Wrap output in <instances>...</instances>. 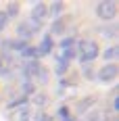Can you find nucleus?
Segmentation results:
<instances>
[{
  "label": "nucleus",
  "mask_w": 119,
  "mask_h": 121,
  "mask_svg": "<svg viewBox=\"0 0 119 121\" xmlns=\"http://www.w3.org/2000/svg\"><path fill=\"white\" fill-rule=\"evenodd\" d=\"M34 104H36V107H44V104H46V94H42V92L34 94Z\"/></svg>",
  "instance_id": "f8f14e48"
},
{
  "label": "nucleus",
  "mask_w": 119,
  "mask_h": 121,
  "mask_svg": "<svg viewBox=\"0 0 119 121\" xmlns=\"http://www.w3.org/2000/svg\"><path fill=\"white\" fill-rule=\"evenodd\" d=\"M13 121H34V113L23 107V109H19L17 113H15V119Z\"/></svg>",
  "instance_id": "0eeeda50"
},
{
  "label": "nucleus",
  "mask_w": 119,
  "mask_h": 121,
  "mask_svg": "<svg viewBox=\"0 0 119 121\" xmlns=\"http://www.w3.org/2000/svg\"><path fill=\"white\" fill-rule=\"evenodd\" d=\"M40 69H42V65H40L36 59L25 63V73H27V75H38V73H40Z\"/></svg>",
  "instance_id": "6e6552de"
},
{
  "label": "nucleus",
  "mask_w": 119,
  "mask_h": 121,
  "mask_svg": "<svg viewBox=\"0 0 119 121\" xmlns=\"http://www.w3.org/2000/svg\"><path fill=\"white\" fill-rule=\"evenodd\" d=\"M50 29H52V34H63V31H65V19L57 17V19L52 21V25H50Z\"/></svg>",
  "instance_id": "1a4fd4ad"
},
{
  "label": "nucleus",
  "mask_w": 119,
  "mask_h": 121,
  "mask_svg": "<svg viewBox=\"0 0 119 121\" xmlns=\"http://www.w3.org/2000/svg\"><path fill=\"white\" fill-rule=\"evenodd\" d=\"M61 9H63V2H54V4L50 6V15H52V13H59Z\"/></svg>",
  "instance_id": "a211bd4d"
},
{
  "label": "nucleus",
  "mask_w": 119,
  "mask_h": 121,
  "mask_svg": "<svg viewBox=\"0 0 119 121\" xmlns=\"http://www.w3.org/2000/svg\"><path fill=\"white\" fill-rule=\"evenodd\" d=\"M46 17H48V6L44 4V2H38L36 6L31 9V23H36V25H42Z\"/></svg>",
  "instance_id": "20e7f679"
},
{
  "label": "nucleus",
  "mask_w": 119,
  "mask_h": 121,
  "mask_svg": "<svg viewBox=\"0 0 119 121\" xmlns=\"http://www.w3.org/2000/svg\"><path fill=\"white\" fill-rule=\"evenodd\" d=\"M90 104H94V98H92V96H86L82 102L77 104V109H79V111H86L88 107H90Z\"/></svg>",
  "instance_id": "ddd939ff"
},
{
  "label": "nucleus",
  "mask_w": 119,
  "mask_h": 121,
  "mask_svg": "<svg viewBox=\"0 0 119 121\" xmlns=\"http://www.w3.org/2000/svg\"><path fill=\"white\" fill-rule=\"evenodd\" d=\"M36 29H40V25L31 23V21H23V23L17 25V34H19V38H29Z\"/></svg>",
  "instance_id": "39448f33"
},
{
  "label": "nucleus",
  "mask_w": 119,
  "mask_h": 121,
  "mask_svg": "<svg viewBox=\"0 0 119 121\" xmlns=\"http://www.w3.org/2000/svg\"><path fill=\"white\" fill-rule=\"evenodd\" d=\"M61 46H63V50H71L73 48V38H63Z\"/></svg>",
  "instance_id": "dca6fc26"
},
{
  "label": "nucleus",
  "mask_w": 119,
  "mask_h": 121,
  "mask_svg": "<svg viewBox=\"0 0 119 121\" xmlns=\"http://www.w3.org/2000/svg\"><path fill=\"white\" fill-rule=\"evenodd\" d=\"M117 71H119V67L115 63H107L105 67L98 69V79H100V82H113V79L117 77Z\"/></svg>",
  "instance_id": "7ed1b4c3"
},
{
  "label": "nucleus",
  "mask_w": 119,
  "mask_h": 121,
  "mask_svg": "<svg viewBox=\"0 0 119 121\" xmlns=\"http://www.w3.org/2000/svg\"><path fill=\"white\" fill-rule=\"evenodd\" d=\"M40 121H52V117L46 115V113H42V115H40Z\"/></svg>",
  "instance_id": "6ab92c4d"
},
{
  "label": "nucleus",
  "mask_w": 119,
  "mask_h": 121,
  "mask_svg": "<svg viewBox=\"0 0 119 121\" xmlns=\"http://www.w3.org/2000/svg\"><path fill=\"white\" fill-rule=\"evenodd\" d=\"M98 54H100V48H98V44H96L94 40H84V42H79V46H77V56H79L82 63H90V60H94Z\"/></svg>",
  "instance_id": "f257e3e1"
},
{
  "label": "nucleus",
  "mask_w": 119,
  "mask_h": 121,
  "mask_svg": "<svg viewBox=\"0 0 119 121\" xmlns=\"http://www.w3.org/2000/svg\"><path fill=\"white\" fill-rule=\"evenodd\" d=\"M6 21H9V17L4 15V11H0V31L6 27Z\"/></svg>",
  "instance_id": "f3484780"
},
{
  "label": "nucleus",
  "mask_w": 119,
  "mask_h": 121,
  "mask_svg": "<svg viewBox=\"0 0 119 121\" xmlns=\"http://www.w3.org/2000/svg\"><path fill=\"white\" fill-rule=\"evenodd\" d=\"M52 46H54L52 38H50V36H44V40L36 46V50H38V54H48V52L52 50Z\"/></svg>",
  "instance_id": "423d86ee"
},
{
  "label": "nucleus",
  "mask_w": 119,
  "mask_h": 121,
  "mask_svg": "<svg viewBox=\"0 0 119 121\" xmlns=\"http://www.w3.org/2000/svg\"><path fill=\"white\" fill-rule=\"evenodd\" d=\"M4 15H6V17H17V15H19V4H17V2H9Z\"/></svg>",
  "instance_id": "9d476101"
},
{
  "label": "nucleus",
  "mask_w": 119,
  "mask_h": 121,
  "mask_svg": "<svg viewBox=\"0 0 119 121\" xmlns=\"http://www.w3.org/2000/svg\"><path fill=\"white\" fill-rule=\"evenodd\" d=\"M2 67H4V60H2V56H0V71H2Z\"/></svg>",
  "instance_id": "aec40b11"
},
{
  "label": "nucleus",
  "mask_w": 119,
  "mask_h": 121,
  "mask_svg": "<svg viewBox=\"0 0 119 121\" xmlns=\"http://www.w3.org/2000/svg\"><path fill=\"white\" fill-rule=\"evenodd\" d=\"M115 56H117V46H111V48H107L105 50V59H115Z\"/></svg>",
  "instance_id": "2eb2a0df"
},
{
  "label": "nucleus",
  "mask_w": 119,
  "mask_h": 121,
  "mask_svg": "<svg viewBox=\"0 0 119 121\" xmlns=\"http://www.w3.org/2000/svg\"><path fill=\"white\" fill-rule=\"evenodd\" d=\"M96 15L100 17V19H113L115 15H117V2L115 0H100L98 2V6H96Z\"/></svg>",
  "instance_id": "f03ea898"
},
{
  "label": "nucleus",
  "mask_w": 119,
  "mask_h": 121,
  "mask_svg": "<svg viewBox=\"0 0 119 121\" xmlns=\"http://www.w3.org/2000/svg\"><path fill=\"white\" fill-rule=\"evenodd\" d=\"M67 69H69V60L61 56V59L57 60V73H61V75H63V73L67 71Z\"/></svg>",
  "instance_id": "9b49d317"
},
{
  "label": "nucleus",
  "mask_w": 119,
  "mask_h": 121,
  "mask_svg": "<svg viewBox=\"0 0 119 121\" xmlns=\"http://www.w3.org/2000/svg\"><path fill=\"white\" fill-rule=\"evenodd\" d=\"M21 52H23V54L27 56V59H31V56L36 59V56H38V50H36V46H25V48L21 50Z\"/></svg>",
  "instance_id": "4468645a"
}]
</instances>
